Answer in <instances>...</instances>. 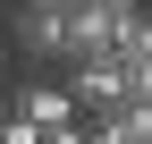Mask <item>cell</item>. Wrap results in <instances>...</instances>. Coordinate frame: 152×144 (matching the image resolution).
Segmentation results:
<instances>
[{
	"mask_svg": "<svg viewBox=\"0 0 152 144\" xmlns=\"http://www.w3.org/2000/svg\"><path fill=\"white\" fill-rule=\"evenodd\" d=\"M0 93H9V51H0Z\"/></svg>",
	"mask_w": 152,
	"mask_h": 144,
	"instance_id": "cell-5",
	"label": "cell"
},
{
	"mask_svg": "<svg viewBox=\"0 0 152 144\" xmlns=\"http://www.w3.org/2000/svg\"><path fill=\"white\" fill-rule=\"evenodd\" d=\"M42 144H85V119H76V127H51Z\"/></svg>",
	"mask_w": 152,
	"mask_h": 144,
	"instance_id": "cell-4",
	"label": "cell"
},
{
	"mask_svg": "<svg viewBox=\"0 0 152 144\" xmlns=\"http://www.w3.org/2000/svg\"><path fill=\"white\" fill-rule=\"evenodd\" d=\"M93 9H110V17H144V0H93Z\"/></svg>",
	"mask_w": 152,
	"mask_h": 144,
	"instance_id": "cell-3",
	"label": "cell"
},
{
	"mask_svg": "<svg viewBox=\"0 0 152 144\" xmlns=\"http://www.w3.org/2000/svg\"><path fill=\"white\" fill-rule=\"evenodd\" d=\"M0 110H9L17 127H34V136H51V127H76V110H68L59 76H17L9 93H0Z\"/></svg>",
	"mask_w": 152,
	"mask_h": 144,
	"instance_id": "cell-2",
	"label": "cell"
},
{
	"mask_svg": "<svg viewBox=\"0 0 152 144\" xmlns=\"http://www.w3.org/2000/svg\"><path fill=\"white\" fill-rule=\"evenodd\" d=\"M68 9H76V0H9L0 51L26 60V68H59V51H68Z\"/></svg>",
	"mask_w": 152,
	"mask_h": 144,
	"instance_id": "cell-1",
	"label": "cell"
}]
</instances>
